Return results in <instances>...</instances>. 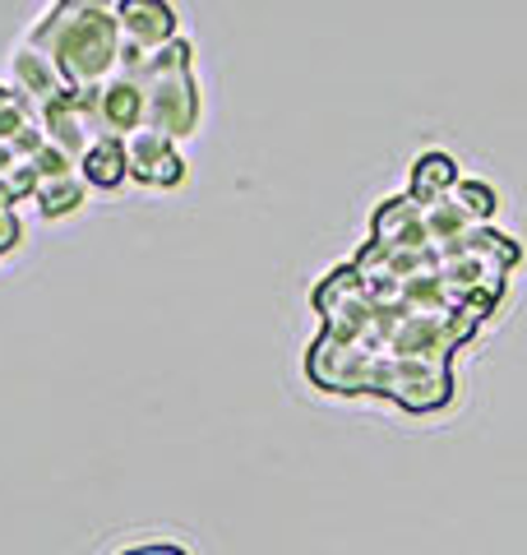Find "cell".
Here are the masks:
<instances>
[{"label":"cell","instance_id":"1","mask_svg":"<svg viewBox=\"0 0 527 555\" xmlns=\"http://www.w3.org/2000/svg\"><path fill=\"white\" fill-rule=\"evenodd\" d=\"M28 51L51 65L61 89L88 93L107 83L120 56H126V33H120L116 5H93V0H75V5H51L47 20L24 38Z\"/></svg>","mask_w":527,"mask_h":555},{"label":"cell","instance_id":"2","mask_svg":"<svg viewBox=\"0 0 527 555\" xmlns=\"http://www.w3.org/2000/svg\"><path fill=\"white\" fill-rule=\"evenodd\" d=\"M130 177L139 185H181L185 181V163H181V153H176L171 139L163 134H139L130 139Z\"/></svg>","mask_w":527,"mask_h":555},{"label":"cell","instance_id":"3","mask_svg":"<svg viewBox=\"0 0 527 555\" xmlns=\"http://www.w3.org/2000/svg\"><path fill=\"white\" fill-rule=\"evenodd\" d=\"M120 14V33H126V42L144 47V51H157L176 42V10L167 5H153V0H126V5H116Z\"/></svg>","mask_w":527,"mask_h":555},{"label":"cell","instance_id":"4","mask_svg":"<svg viewBox=\"0 0 527 555\" xmlns=\"http://www.w3.org/2000/svg\"><path fill=\"white\" fill-rule=\"evenodd\" d=\"M126 555H181L176 546H139V551H126Z\"/></svg>","mask_w":527,"mask_h":555}]
</instances>
